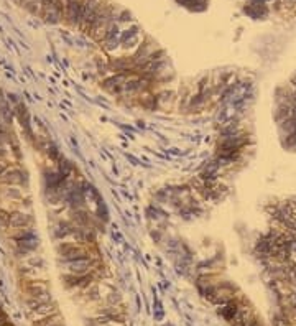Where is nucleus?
<instances>
[{
    "label": "nucleus",
    "instance_id": "obj_1",
    "mask_svg": "<svg viewBox=\"0 0 296 326\" xmlns=\"http://www.w3.org/2000/svg\"><path fill=\"white\" fill-rule=\"evenodd\" d=\"M104 5H105V0H84L78 28L81 31H84V33H87L92 22L96 20V17L100 14V10H102Z\"/></svg>",
    "mask_w": 296,
    "mask_h": 326
},
{
    "label": "nucleus",
    "instance_id": "obj_2",
    "mask_svg": "<svg viewBox=\"0 0 296 326\" xmlns=\"http://www.w3.org/2000/svg\"><path fill=\"white\" fill-rule=\"evenodd\" d=\"M61 270L63 274L87 275L96 270V264H94L92 257H81V259H76V260L61 262Z\"/></svg>",
    "mask_w": 296,
    "mask_h": 326
},
{
    "label": "nucleus",
    "instance_id": "obj_3",
    "mask_svg": "<svg viewBox=\"0 0 296 326\" xmlns=\"http://www.w3.org/2000/svg\"><path fill=\"white\" fill-rule=\"evenodd\" d=\"M54 313H58V308H56V305L53 302H48V303H41L38 305L36 308L30 310V318L31 321L36 323L40 321V319H45L46 316H51Z\"/></svg>",
    "mask_w": 296,
    "mask_h": 326
},
{
    "label": "nucleus",
    "instance_id": "obj_4",
    "mask_svg": "<svg viewBox=\"0 0 296 326\" xmlns=\"http://www.w3.org/2000/svg\"><path fill=\"white\" fill-rule=\"evenodd\" d=\"M7 226L9 228H25V226H33V218L25 211H12Z\"/></svg>",
    "mask_w": 296,
    "mask_h": 326
},
{
    "label": "nucleus",
    "instance_id": "obj_5",
    "mask_svg": "<svg viewBox=\"0 0 296 326\" xmlns=\"http://www.w3.org/2000/svg\"><path fill=\"white\" fill-rule=\"evenodd\" d=\"M27 295H38L43 292H49V285L45 279H36V280H28V284L25 285Z\"/></svg>",
    "mask_w": 296,
    "mask_h": 326
},
{
    "label": "nucleus",
    "instance_id": "obj_6",
    "mask_svg": "<svg viewBox=\"0 0 296 326\" xmlns=\"http://www.w3.org/2000/svg\"><path fill=\"white\" fill-rule=\"evenodd\" d=\"M48 302H53L51 293H49V292H43V293H38V295H28V297H27L28 311L33 310V308H36V306L41 305V303H48Z\"/></svg>",
    "mask_w": 296,
    "mask_h": 326
},
{
    "label": "nucleus",
    "instance_id": "obj_7",
    "mask_svg": "<svg viewBox=\"0 0 296 326\" xmlns=\"http://www.w3.org/2000/svg\"><path fill=\"white\" fill-rule=\"evenodd\" d=\"M239 306H241V303L235 302V298H234V300H230V302H227V303L219 305V313H220V315H222L225 319H227V321H230V319L235 316Z\"/></svg>",
    "mask_w": 296,
    "mask_h": 326
},
{
    "label": "nucleus",
    "instance_id": "obj_8",
    "mask_svg": "<svg viewBox=\"0 0 296 326\" xmlns=\"http://www.w3.org/2000/svg\"><path fill=\"white\" fill-rule=\"evenodd\" d=\"M35 326H63V316L60 313H54L51 316H46L45 319H40V321L33 323Z\"/></svg>",
    "mask_w": 296,
    "mask_h": 326
},
{
    "label": "nucleus",
    "instance_id": "obj_9",
    "mask_svg": "<svg viewBox=\"0 0 296 326\" xmlns=\"http://www.w3.org/2000/svg\"><path fill=\"white\" fill-rule=\"evenodd\" d=\"M117 303H121V295H119L117 292H110L109 295H107V305L109 306H114Z\"/></svg>",
    "mask_w": 296,
    "mask_h": 326
},
{
    "label": "nucleus",
    "instance_id": "obj_10",
    "mask_svg": "<svg viewBox=\"0 0 296 326\" xmlns=\"http://www.w3.org/2000/svg\"><path fill=\"white\" fill-rule=\"evenodd\" d=\"M289 4H296V0H288Z\"/></svg>",
    "mask_w": 296,
    "mask_h": 326
},
{
    "label": "nucleus",
    "instance_id": "obj_11",
    "mask_svg": "<svg viewBox=\"0 0 296 326\" xmlns=\"http://www.w3.org/2000/svg\"><path fill=\"white\" fill-rule=\"evenodd\" d=\"M5 326H14V324H12V323H7V324H5Z\"/></svg>",
    "mask_w": 296,
    "mask_h": 326
}]
</instances>
